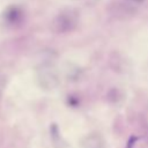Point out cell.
Listing matches in <instances>:
<instances>
[{
    "label": "cell",
    "instance_id": "5",
    "mask_svg": "<svg viewBox=\"0 0 148 148\" xmlns=\"http://www.w3.org/2000/svg\"><path fill=\"white\" fill-rule=\"evenodd\" d=\"M135 140H136V138H135V136H131V138H130V140H128V142H127L128 145H127V147H126V148H132V147L134 146V143H135Z\"/></svg>",
    "mask_w": 148,
    "mask_h": 148
},
{
    "label": "cell",
    "instance_id": "4",
    "mask_svg": "<svg viewBox=\"0 0 148 148\" xmlns=\"http://www.w3.org/2000/svg\"><path fill=\"white\" fill-rule=\"evenodd\" d=\"M81 145L83 148H102L103 140L98 134H90L82 140Z\"/></svg>",
    "mask_w": 148,
    "mask_h": 148
},
{
    "label": "cell",
    "instance_id": "3",
    "mask_svg": "<svg viewBox=\"0 0 148 148\" xmlns=\"http://www.w3.org/2000/svg\"><path fill=\"white\" fill-rule=\"evenodd\" d=\"M3 17L10 25H16L22 22L23 20V12L18 7H9L5 13Z\"/></svg>",
    "mask_w": 148,
    "mask_h": 148
},
{
    "label": "cell",
    "instance_id": "1",
    "mask_svg": "<svg viewBox=\"0 0 148 148\" xmlns=\"http://www.w3.org/2000/svg\"><path fill=\"white\" fill-rule=\"evenodd\" d=\"M76 24L75 16L71 13H61L58 14L52 21H51V30L56 34H65L69 32L74 29Z\"/></svg>",
    "mask_w": 148,
    "mask_h": 148
},
{
    "label": "cell",
    "instance_id": "2",
    "mask_svg": "<svg viewBox=\"0 0 148 148\" xmlns=\"http://www.w3.org/2000/svg\"><path fill=\"white\" fill-rule=\"evenodd\" d=\"M38 80H39L40 86L44 87L45 89H53L59 82L57 74L50 68L42 69L39 72V75H38Z\"/></svg>",
    "mask_w": 148,
    "mask_h": 148
}]
</instances>
